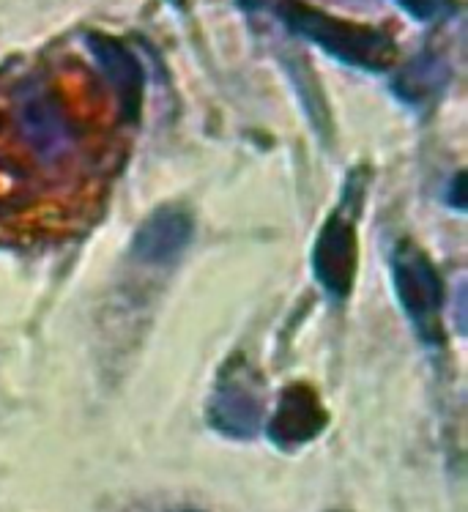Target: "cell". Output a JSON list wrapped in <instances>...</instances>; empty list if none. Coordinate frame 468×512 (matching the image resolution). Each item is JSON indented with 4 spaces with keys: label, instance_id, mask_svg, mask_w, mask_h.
<instances>
[{
    "label": "cell",
    "instance_id": "6da1fadb",
    "mask_svg": "<svg viewBox=\"0 0 468 512\" xmlns=\"http://www.w3.org/2000/svg\"><path fill=\"white\" fill-rule=\"evenodd\" d=\"M392 277L400 304L414 321L419 335L427 343H441V307H444V283L436 266L425 252L411 241H403L392 258Z\"/></svg>",
    "mask_w": 468,
    "mask_h": 512
},
{
    "label": "cell",
    "instance_id": "7a4b0ae2",
    "mask_svg": "<svg viewBox=\"0 0 468 512\" xmlns=\"http://www.w3.org/2000/svg\"><path fill=\"white\" fill-rule=\"evenodd\" d=\"M359 266V241L354 222L343 214H332L312 247V272L334 299H345L354 288Z\"/></svg>",
    "mask_w": 468,
    "mask_h": 512
},
{
    "label": "cell",
    "instance_id": "3957f363",
    "mask_svg": "<svg viewBox=\"0 0 468 512\" xmlns=\"http://www.w3.org/2000/svg\"><path fill=\"white\" fill-rule=\"evenodd\" d=\"M329 422V414L323 408L315 389L307 384H291L277 400V408L271 414L269 439L280 450H296L307 441L318 439Z\"/></svg>",
    "mask_w": 468,
    "mask_h": 512
},
{
    "label": "cell",
    "instance_id": "277c9868",
    "mask_svg": "<svg viewBox=\"0 0 468 512\" xmlns=\"http://www.w3.org/2000/svg\"><path fill=\"white\" fill-rule=\"evenodd\" d=\"M263 403L255 387L244 378L230 376L228 384H219L208 403V422L230 439H250L260 428Z\"/></svg>",
    "mask_w": 468,
    "mask_h": 512
},
{
    "label": "cell",
    "instance_id": "5b68a950",
    "mask_svg": "<svg viewBox=\"0 0 468 512\" xmlns=\"http://www.w3.org/2000/svg\"><path fill=\"white\" fill-rule=\"evenodd\" d=\"M195 225L187 211L159 209L148 217L135 236V255L143 263H170L187 250Z\"/></svg>",
    "mask_w": 468,
    "mask_h": 512
},
{
    "label": "cell",
    "instance_id": "8992f818",
    "mask_svg": "<svg viewBox=\"0 0 468 512\" xmlns=\"http://www.w3.org/2000/svg\"><path fill=\"white\" fill-rule=\"evenodd\" d=\"M99 58H102L104 72L113 77L115 88H118V99L124 107L126 121H137L140 118V96H143V80L137 72L135 61L124 55L118 47L102 44L99 47Z\"/></svg>",
    "mask_w": 468,
    "mask_h": 512
},
{
    "label": "cell",
    "instance_id": "52a82bcc",
    "mask_svg": "<svg viewBox=\"0 0 468 512\" xmlns=\"http://www.w3.org/2000/svg\"><path fill=\"white\" fill-rule=\"evenodd\" d=\"M176 512H200V510H176Z\"/></svg>",
    "mask_w": 468,
    "mask_h": 512
}]
</instances>
